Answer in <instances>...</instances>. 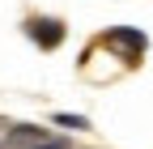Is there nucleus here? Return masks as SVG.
Masks as SVG:
<instances>
[{"instance_id":"nucleus-2","label":"nucleus","mask_w":153,"mask_h":149,"mask_svg":"<svg viewBox=\"0 0 153 149\" xmlns=\"http://www.w3.org/2000/svg\"><path fill=\"white\" fill-rule=\"evenodd\" d=\"M30 39L38 43V47H60L64 43V22H55V17H34L30 22Z\"/></svg>"},{"instance_id":"nucleus-5","label":"nucleus","mask_w":153,"mask_h":149,"mask_svg":"<svg viewBox=\"0 0 153 149\" xmlns=\"http://www.w3.org/2000/svg\"><path fill=\"white\" fill-rule=\"evenodd\" d=\"M38 149H68V145H64V141H43Z\"/></svg>"},{"instance_id":"nucleus-1","label":"nucleus","mask_w":153,"mask_h":149,"mask_svg":"<svg viewBox=\"0 0 153 149\" xmlns=\"http://www.w3.org/2000/svg\"><path fill=\"white\" fill-rule=\"evenodd\" d=\"M47 136H43V128H34V124H17L9 128L4 136H0V149H38Z\"/></svg>"},{"instance_id":"nucleus-3","label":"nucleus","mask_w":153,"mask_h":149,"mask_svg":"<svg viewBox=\"0 0 153 149\" xmlns=\"http://www.w3.org/2000/svg\"><path fill=\"white\" fill-rule=\"evenodd\" d=\"M106 47H119L123 51V60H140V51H145V34L140 30H111L106 34Z\"/></svg>"},{"instance_id":"nucleus-4","label":"nucleus","mask_w":153,"mask_h":149,"mask_svg":"<svg viewBox=\"0 0 153 149\" xmlns=\"http://www.w3.org/2000/svg\"><path fill=\"white\" fill-rule=\"evenodd\" d=\"M55 124H60V128H85L81 115H55Z\"/></svg>"}]
</instances>
